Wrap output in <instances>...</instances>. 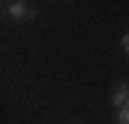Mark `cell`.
I'll return each instance as SVG.
<instances>
[{"label":"cell","mask_w":129,"mask_h":124,"mask_svg":"<svg viewBox=\"0 0 129 124\" xmlns=\"http://www.w3.org/2000/svg\"><path fill=\"white\" fill-rule=\"evenodd\" d=\"M6 19H11V22H30V19H36V8L25 3V0H14V3H8L6 6Z\"/></svg>","instance_id":"obj_1"},{"label":"cell","mask_w":129,"mask_h":124,"mask_svg":"<svg viewBox=\"0 0 129 124\" xmlns=\"http://www.w3.org/2000/svg\"><path fill=\"white\" fill-rule=\"evenodd\" d=\"M113 108H115V110H118V108H126V102H129V86L126 83H121V86H118V88H115V91H113Z\"/></svg>","instance_id":"obj_2"},{"label":"cell","mask_w":129,"mask_h":124,"mask_svg":"<svg viewBox=\"0 0 129 124\" xmlns=\"http://www.w3.org/2000/svg\"><path fill=\"white\" fill-rule=\"evenodd\" d=\"M115 124H129V108H118V113H115Z\"/></svg>","instance_id":"obj_3"},{"label":"cell","mask_w":129,"mask_h":124,"mask_svg":"<svg viewBox=\"0 0 129 124\" xmlns=\"http://www.w3.org/2000/svg\"><path fill=\"white\" fill-rule=\"evenodd\" d=\"M121 50H124V52H129V36H124V39H121Z\"/></svg>","instance_id":"obj_4"},{"label":"cell","mask_w":129,"mask_h":124,"mask_svg":"<svg viewBox=\"0 0 129 124\" xmlns=\"http://www.w3.org/2000/svg\"><path fill=\"white\" fill-rule=\"evenodd\" d=\"M0 3H6V0H0Z\"/></svg>","instance_id":"obj_5"}]
</instances>
